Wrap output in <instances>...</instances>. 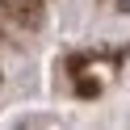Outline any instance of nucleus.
Segmentation results:
<instances>
[{"label":"nucleus","instance_id":"obj_1","mask_svg":"<svg viewBox=\"0 0 130 130\" xmlns=\"http://www.w3.org/2000/svg\"><path fill=\"white\" fill-rule=\"evenodd\" d=\"M126 4H130V0H126Z\"/></svg>","mask_w":130,"mask_h":130}]
</instances>
